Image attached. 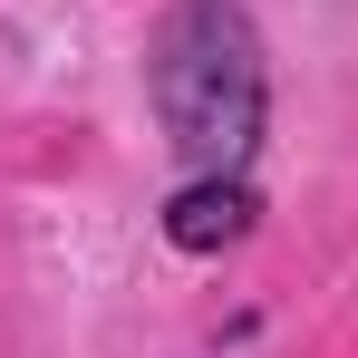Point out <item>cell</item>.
<instances>
[{
    "mask_svg": "<svg viewBox=\"0 0 358 358\" xmlns=\"http://www.w3.org/2000/svg\"><path fill=\"white\" fill-rule=\"evenodd\" d=\"M145 107L194 175H242L271 126V49L242 0H165L145 39Z\"/></svg>",
    "mask_w": 358,
    "mask_h": 358,
    "instance_id": "1",
    "label": "cell"
},
{
    "mask_svg": "<svg viewBox=\"0 0 358 358\" xmlns=\"http://www.w3.org/2000/svg\"><path fill=\"white\" fill-rule=\"evenodd\" d=\"M155 223H165L175 252H233V242L262 233V184H252V165H242V175H194V184L165 194Z\"/></svg>",
    "mask_w": 358,
    "mask_h": 358,
    "instance_id": "2",
    "label": "cell"
}]
</instances>
